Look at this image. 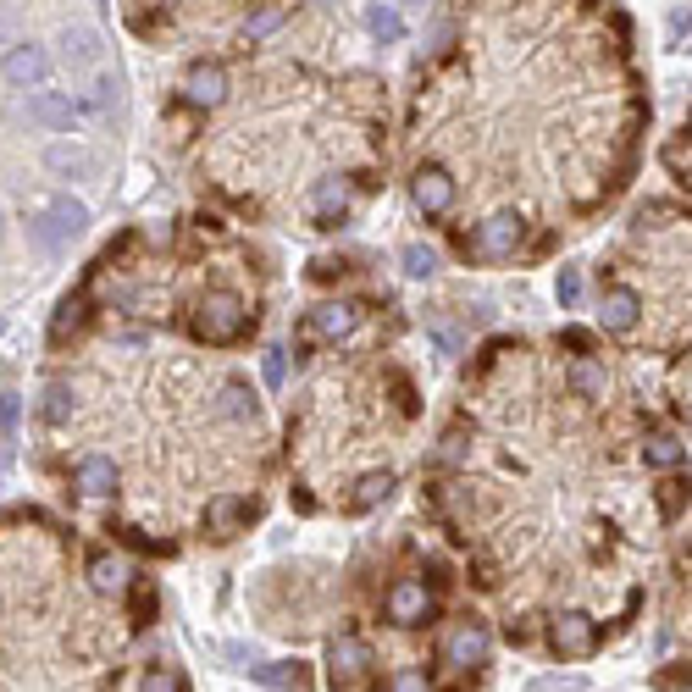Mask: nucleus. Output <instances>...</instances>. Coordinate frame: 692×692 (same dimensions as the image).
Returning <instances> with one entry per match:
<instances>
[{"label":"nucleus","instance_id":"20","mask_svg":"<svg viewBox=\"0 0 692 692\" xmlns=\"http://www.w3.org/2000/svg\"><path fill=\"white\" fill-rule=\"evenodd\" d=\"M50 227H56L61 244H67V239H78V233L89 227V211L78 200H56V205H50Z\"/></svg>","mask_w":692,"mask_h":692},{"label":"nucleus","instance_id":"21","mask_svg":"<svg viewBox=\"0 0 692 692\" xmlns=\"http://www.w3.org/2000/svg\"><path fill=\"white\" fill-rule=\"evenodd\" d=\"M643 460L654 471H676L681 466V443L670 438V432H648V443H643Z\"/></svg>","mask_w":692,"mask_h":692},{"label":"nucleus","instance_id":"28","mask_svg":"<svg viewBox=\"0 0 692 692\" xmlns=\"http://www.w3.org/2000/svg\"><path fill=\"white\" fill-rule=\"evenodd\" d=\"M122 95V78H111V72H100L95 78V95H89V111H111Z\"/></svg>","mask_w":692,"mask_h":692},{"label":"nucleus","instance_id":"33","mask_svg":"<svg viewBox=\"0 0 692 692\" xmlns=\"http://www.w3.org/2000/svg\"><path fill=\"white\" fill-rule=\"evenodd\" d=\"M144 692H183V681H178V670H150V681H144Z\"/></svg>","mask_w":692,"mask_h":692},{"label":"nucleus","instance_id":"4","mask_svg":"<svg viewBox=\"0 0 692 692\" xmlns=\"http://www.w3.org/2000/svg\"><path fill=\"white\" fill-rule=\"evenodd\" d=\"M488 654H493V637H488V626H482V621H460L449 637H443V659H449L454 670L488 665Z\"/></svg>","mask_w":692,"mask_h":692},{"label":"nucleus","instance_id":"12","mask_svg":"<svg viewBox=\"0 0 692 692\" xmlns=\"http://www.w3.org/2000/svg\"><path fill=\"white\" fill-rule=\"evenodd\" d=\"M61 61H67V67H100L106 45H100L95 28H67V34H61Z\"/></svg>","mask_w":692,"mask_h":692},{"label":"nucleus","instance_id":"37","mask_svg":"<svg viewBox=\"0 0 692 692\" xmlns=\"http://www.w3.org/2000/svg\"><path fill=\"white\" fill-rule=\"evenodd\" d=\"M405 6H416V0H405Z\"/></svg>","mask_w":692,"mask_h":692},{"label":"nucleus","instance_id":"22","mask_svg":"<svg viewBox=\"0 0 692 692\" xmlns=\"http://www.w3.org/2000/svg\"><path fill=\"white\" fill-rule=\"evenodd\" d=\"M388 488H394V477L388 471H371V477L355 482V493H349V510H371V504L388 499Z\"/></svg>","mask_w":692,"mask_h":692},{"label":"nucleus","instance_id":"7","mask_svg":"<svg viewBox=\"0 0 692 692\" xmlns=\"http://www.w3.org/2000/svg\"><path fill=\"white\" fill-rule=\"evenodd\" d=\"M410 200H416V211H421V216H443V211L454 205V183H449V172L421 167L416 178H410Z\"/></svg>","mask_w":692,"mask_h":692},{"label":"nucleus","instance_id":"36","mask_svg":"<svg viewBox=\"0 0 692 692\" xmlns=\"http://www.w3.org/2000/svg\"><path fill=\"white\" fill-rule=\"evenodd\" d=\"M12 34H17V12H12V6H0V45H6Z\"/></svg>","mask_w":692,"mask_h":692},{"label":"nucleus","instance_id":"2","mask_svg":"<svg viewBox=\"0 0 692 692\" xmlns=\"http://www.w3.org/2000/svg\"><path fill=\"white\" fill-rule=\"evenodd\" d=\"M521 216H488V222H477V233H466L460 239V250L471 255V261H510L515 255V244H521Z\"/></svg>","mask_w":692,"mask_h":692},{"label":"nucleus","instance_id":"14","mask_svg":"<svg viewBox=\"0 0 692 692\" xmlns=\"http://www.w3.org/2000/svg\"><path fill=\"white\" fill-rule=\"evenodd\" d=\"M349 205H355V200H349V189H344V183H338V178L316 183V194H311V211H316V222H322V227L344 222V216H349Z\"/></svg>","mask_w":692,"mask_h":692},{"label":"nucleus","instance_id":"30","mask_svg":"<svg viewBox=\"0 0 692 692\" xmlns=\"http://www.w3.org/2000/svg\"><path fill=\"white\" fill-rule=\"evenodd\" d=\"M266 687H299V665H255Z\"/></svg>","mask_w":692,"mask_h":692},{"label":"nucleus","instance_id":"19","mask_svg":"<svg viewBox=\"0 0 692 692\" xmlns=\"http://www.w3.org/2000/svg\"><path fill=\"white\" fill-rule=\"evenodd\" d=\"M366 28L382 39V45H399V39H405V17H399L394 6H382V0H377V6H366Z\"/></svg>","mask_w":692,"mask_h":692},{"label":"nucleus","instance_id":"38","mask_svg":"<svg viewBox=\"0 0 692 692\" xmlns=\"http://www.w3.org/2000/svg\"><path fill=\"white\" fill-rule=\"evenodd\" d=\"M100 6H106V0H100Z\"/></svg>","mask_w":692,"mask_h":692},{"label":"nucleus","instance_id":"9","mask_svg":"<svg viewBox=\"0 0 692 692\" xmlns=\"http://www.w3.org/2000/svg\"><path fill=\"white\" fill-rule=\"evenodd\" d=\"M637 316H643V299H637L632 288H604V305H598L604 333H632Z\"/></svg>","mask_w":692,"mask_h":692},{"label":"nucleus","instance_id":"15","mask_svg":"<svg viewBox=\"0 0 692 692\" xmlns=\"http://www.w3.org/2000/svg\"><path fill=\"white\" fill-rule=\"evenodd\" d=\"M45 167L56 172V178H89V172H95V156H89V150H78V144H50V150H45Z\"/></svg>","mask_w":692,"mask_h":692},{"label":"nucleus","instance_id":"8","mask_svg":"<svg viewBox=\"0 0 692 692\" xmlns=\"http://www.w3.org/2000/svg\"><path fill=\"white\" fill-rule=\"evenodd\" d=\"M0 72H6V84H17V89H39L50 72V56L39 45H12V56L0 61Z\"/></svg>","mask_w":692,"mask_h":692},{"label":"nucleus","instance_id":"17","mask_svg":"<svg viewBox=\"0 0 692 692\" xmlns=\"http://www.w3.org/2000/svg\"><path fill=\"white\" fill-rule=\"evenodd\" d=\"M89 582H95V593H122L128 587V565L117 554H95L89 560Z\"/></svg>","mask_w":692,"mask_h":692},{"label":"nucleus","instance_id":"10","mask_svg":"<svg viewBox=\"0 0 692 692\" xmlns=\"http://www.w3.org/2000/svg\"><path fill=\"white\" fill-rule=\"evenodd\" d=\"M28 122H39V128H72L78 106L67 95H56V89H39V95H28Z\"/></svg>","mask_w":692,"mask_h":692},{"label":"nucleus","instance_id":"25","mask_svg":"<svg viewBox=\"0 0 692 692\" xmlns=\"http://www.w3.org/2000/svg\"><path fill=\"white\" fill-rule=\"evenodd\" d=\"M399 261H405L410 277H432V272H438V250H432V244H405Z\"/></svg>","mask_w":692,"mask_h":692},{"label":"nucleus","instance_id":"32","mask_svg":"<svg viewBox=\"0 0 692 692\" xmlns=\"http://www.w3.org/2000/svg\"><path fill=\"white\" fill-rule=\"evenodd\" d=\"M17 416H23V399H17V394H6V399H0V443L12 438Z\"/></svg>","mask_w":692,"mask_h":692},{"label":"nucleus","instance_id":"1","mask_svg":"<svg viewBox=\"0 0 692 692\" xmlns=\"http://www.w3.org/2000/svg\"><path fill=\"white\" fill-rule=\"evenodd\" d=\"M250 327V311H244V299L233 288H211V294L194 305V333L205 344H233V338Z\"/></svg>","mask_w":692,"mask_h":692},{"label":"nucleus","instance_id":"3","mask_svg":"<svg viewBox=\"0 0 692 692\" xmlns=\"http://www.w3.org/2000/svg\"><path fill=\"white\" fill-rule=\"evenodd\" d=\"M549 648L560 659H587L598 648V626H593V615H582V609H565V615H554V626H549Z\"/></svg>","mask_w":692,"mask_h":692},{"label":"nucleus","instance_id":"26","mask_svg":"<svg viewBox=\"0 0 692 692\" xmlns=\"http://www.w3.org/2000/svg\"><path fill=\"white\" fill-rule=\"evenodd\" d=\"M39 410H45V421H67L72 416V388H67V382H50L45 405H39Z\"/></svg>","mask_w":692,"mask_h":692},{"label":"nucleus","instance_id":"16","mask_svg":"<svg viewBox=\"0 0 692 692\" xmlns=\"http://www.w3.org/2000/svg\"><path fill=\"white\" fill-rule=\"evenodd\" d=\"M355 322H360L355 305H322V311L311 316V333L316 338H344V333H355Z\"/></svg>","mask_w":692,"mask_h":692},{"label":"nucleus","instance_id":"13","mask_svg":"<svg viewBox=\"0 0 692 692\" xmlns=\"http://www.w3.org/2000/svg\"><path fill=\"white\" fill-rule=\"evenodd\" d=\"M244 521H250V499H239V493H227V499L205 504V526H211L216 537H233Z\"/></svg>","mask_w":692,"mask_h":692},{"label":"nucleus","instance_id":"23","mask_svg":"<svg viewBox=\"0 0 692 692\" xmlns=\"http://www.w3.org/2000/svg\"><path fill=\"white\" fill-rule=\"evenodd\" d=\"M366 643H360V637H333V681L338 676H349V670H360L366 665Z\"/></svg>","mask_w":692,"mask_h":692},{"label":"nucleus","instance_id":"18","mask_svg":"<svg viewBox=\"0 0 692 692\" xmlns=\"http://www.w3.org/2000/svg\"><path fill=\"white\" fill-rule=\"evenodd\" d=\"M604 366H598V360L593 355H576V366H571V394L576 399H598V394H604Z\"/></svg>","mask_w":692,"mask_h":692},{"label":"nucleus","instance_id":"34","mask_svg":"<svg viewBox=\"0 0 692 692\" xmlns=\"http://www.w3.org/2000/svg\"><path fill=\"white\" fill-rule=\"evenodd\" d=\"M388 692H432V687H427V676H421V670H399V676L388 681Z\"/></svg>","mask_w":692,"mask_h":692},{"label":"nucleus","instance_id":"24","mask_svg":"<svg viewBox=\"0 0 692 692\" xmlns=\"http://www.w3.org/2000/svg\"><path fill=\"white\" fill-rule=\"evenodd\" d=\"M222 416L227 421H250L255 416V394L244 388V382H227L222 388Z\"/></svg>","mask_w":692,"mask_h":692},{"label":"nucleus","instance_id":"6","mask_svg":"<svg viewBox=\"0 0 692 692\" xmlns=\"http://www.w3.org/2000/svg\"><path fill=\"white\" fill-rule=\"evenodd\" d=\"M222 100H227V72L216 67V61H200V67H189V78H183V106L216 111Z\"/></svg>","mask_w":692,"mask_h":692},{"label":"nucleus","instance_id":"27","mask_svg":"<svg viewBox=\"0 0 692 692\" xmlns=\"http://www.w3.org/2000/svg\"><path fill=\"white\" fill-rule=\"evenodd\" d=\"M277 28H283V12H277V6H266V12L244 17V39H266V34H277Z\"/></svg>","mask_w":692,"mask_h":692},{"label":"nucleus","instance_id":"31","mask_svg":"<svg viewBox=\"0 0 692 692\" xmlns=\"http://www.w3.org/2000/svg\"><path fill=\"white\" fill-rule=\"evenodd\" d=\"M261 377H266V388H283V382H288V360H283V349H272V355L261 360Z\"/></svg>","mask_w":692,"mask_h":692},{"label":"nucleus","instance_id":"35","mask_svg":"<svg viewBox=\"0 0 692 692\" xmlns=\"http://www.w3.org/2000/svg\"><path fill=\"white\" fill-rule=\"evenodd\" d=\"M78 311H84V305H78V299H67V305H61V316H56V327H50V333H56V338H67V327H78Z\"/></svg>","mask_w":692,"mask_h":692},{"label":"nucleus","instance_id":"29","mask_svg":"<svg viewBox=\"0 0 692 692\" xmlns=\"http://www.w3.org/2000/svg\"><path fill=\"white\" fill-rule=\"evenodd\" d=\"M554 294H560V305L571 311L576 299H582V272H576V266H560V283H554Z\"/></svg>","mask_w":692,"mask_h":692},{"label":"nucleus","instance_id":"11","mask_svg":"<svg viewBox=\"0 0 692 692\" xmlns=\"http://www.w3.org/2000/svg\"><path fill=\"white\" fill-rule=\"evenodd\" d=\"M72 488L84 493V499H106V493L117 488V466H111L106 454H89V460H78V471H72Z\"/></svg>","mask_w":692,"mask_h":692},{"label":"nucleus","instance_id":"5","mask_svg":"<svg viewBox=\"0 0 692 692\" xmlns=\"http://www.w3.org/2000/svg\"><path fill=\"white\" fill-rule=\"evenodd\" d=\"M382 615L394 626H427L432 621V593L421 582H394L382 598Z\"/></svg>","mask_w":692,"mask_h":692}]
</instances>
